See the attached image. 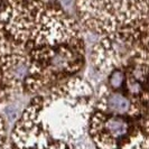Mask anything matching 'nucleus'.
Returning <instances> with one entry per match:
<instances>
[{
  "instance_id": "obj_2",
  "label": "nucleus",
  "mask_w": 149,
  "mask_h": 149,
  "mask_svg": "<svg viewBox=\"0 0 149 149\" xmlns=\"http://www.w3.org/2000/svg\"><path fill=\"white\" fill-rule=\"evenodd\" d=\"M75 13L82 29L97 38L139 44L149 25V0H75Z\"/></svg>"
},
{
  "instance_id": "obj_5",
  "label": "nucleus",
  "mask_w": 149,
  "mask_h": 149,
  "mask_svg": "<svg viewBox=\"0 0 149 149\" xmlns=\"http://www.w3.org/2000/svg\"><path fill=\"white\" fill-rule=\"evenodd\" d=\"M90 145H92L90 140L70 142L60 139H46L29 143H10L9 149H92L90 148Z\"/></svg>"
},
{
  "instance_id": "obj_4",
  "label": "nucleus",
  "mask_w": 149,
  "mask_h": 149,
  "mask_svg": "<svg viewBox=\"0 0 149 149\" xmlns=\"http://www.w3.org/2000/svg\"><path fill=\"white\" fill-rule=\"evenodd\" d=\"M137 45L121 36L97 38L89 56L92 67L99 74L107 76L126 64Z\"/></svg>"
},
{
  "instance_id": "obj_6",
  "label": "nucleus",
  "mask_w": 149,
  "mask_h": 149,
  "mask_svg": "<svg viewBox=\"0 0 149 149\" xmlns=\"http://www.w3.org/2000/svg\"><path fill=\"white\" fill-rule=\"evenodd\" d=\"M7 143V126L3 117L0 114V149H6Z\"/></svg>"
},
{
  "instance_id": "obj_1",
  "label": "nucleus",
  "mask_w": 149,
  "mask_h": 149,
  "mask_svg": "<svg viewBox=\"0 0 149 149\" xmlns=\"http://www.w3.org/2000/svg\"><path fill=\"white\" fill-rule=\"evenodd\" d=\"M86 62L77 19L48 0H0V89L37 95L72 79Z\"/></svg>"
},
{
  "instance_id": "obj_3",
  "label": "nucleus",
  "mask_w": 149,
  "mask_h": 149,
  "mask_svg": "<svg viewBox=\"0 0 149 149\" xmlns=\"http://www.w3.org/2000/svg\"><path fill=\"white\" fill-rule=\"evenodd\" d=\"M139 120L92 109L88 137L94 149H120L138 130Z\"/></svg>"
}]
</instances>
